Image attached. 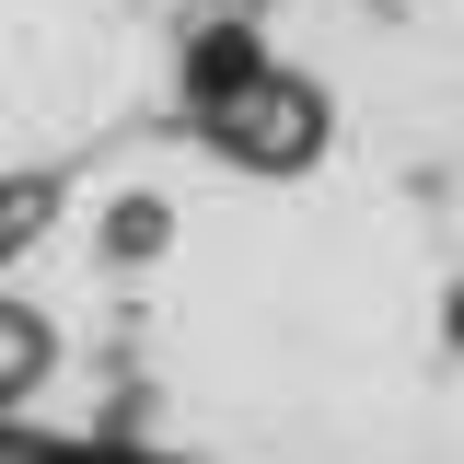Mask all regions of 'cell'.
<instances>
[{
    "instance_id": "1",
    "label": "cell",
    "mask_w": 464,
    "mask_h": 464,
    "mask_svg": "<svg viewBox=\"0 0 464 464\" xmlns=\"http://www.w3.org/2000/svg\"><path fill=\"white\" fill-rule=\"evenodd\" d=\"M35 360H47L35 314H0V395H24V383H35Z\"/></svg>"
}]
</instances>
